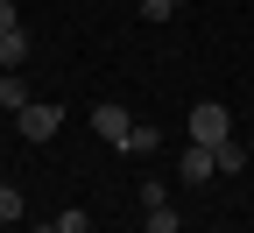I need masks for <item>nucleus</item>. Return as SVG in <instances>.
Here are the masks:
<instances>
[{"label": "nucleus", "instance_id": "obj_1", "mask_svg": "<svg viewBox=\"0 0 254 233\" xmlns=\"http://www.w3.org/2000/svg\"><path fill=\"white\" fill-rule=\"evenodd\" d=\"M190 142H205V149L233 142V113L219 106V99H198V106H190Z\"/></svg>", "mask_w": 254, "mask_h": 233}, {"label": "nucleus", "instance_id": "obj_2", "mask_svg": "<svg viewBox=\"0 0 254 233\" xmlns=\"http://www.w3.org/2000/svg\"><path fill=\"white\" fill-rule=\"evenodd\" d=\"M14 120H21V135H28V142H50L57 127H64V106H50V99H28Z\"/></svg>", "mask_w": 254, "mask_h": 233}, {"label": "nucleus", "instance_id": "obj_3", "mask_svg": "<svg viewBox=\"0 0 254 233\" xmlns=\"http://www.w3.org/2000/svg\"><path fill=\"white\" fill-rule=\"evenodd\" d=\"M92 127H99V142H113V149H120V142H127V127H134V113H127V106H113V99H106V106L92 113Z\"/></svg>", "mask_w": 254, "mask_h": 233}, {"label": "nucleus", "instance_id": "obj_4", "mask_svg": "<svg viewBox=\"0 0 254 233\" xmlns=\"http://www.w3.org/2000/svg\"><path fill=\"white\" fill-rule=\"evenodd\" d=\"M177 177H190V184H212V177H219V155H212L205 142H190V149H184V170H177Z\"/></svg>", "mask_w": 254, "mask_h": 233}, {"label": "nucleus", "instance_id": "obj_5", "mask_svg": "<svg viewBox=\"0 0 254 233\" xmlns=\"http://www.w3.org/2000/svg\"><path fill=\"white\" fill-rule=\"evenodd\" d=\"M28 64V28H7L0 36V71H21Z\"/></svg>", "mask_w": 254, "mask_h": 233}, {"label": "nucleus", "instance_id": "obj_6", "mask_svg": "<svg viewBox=\"0 0 254 233\" xmlns=\"http://www.w3.org/2000/svg\"><path fill=\"white\" fill-rule=\"evenodd\" d=\"M155 149H163V135H155L148 120H134V127H127V142H120V155H155Z\"/></svg>", "mask_w": 254, "mask_h": 233}, {"label": "nucleus", "instance_id": "obj_7", "mask_svg": "<svg viewBox=\"0 0 254 233\" xmlns=\"http://www.w3.org/2000/svg\"><path fill=\"white\" fill-rule=\"evenodd\" d=\"M212 155H219V177H226V170H247V155H254V149H247V142H219Z\"/></svg>", "mask_w": 254, "mask_h": 233}, {"label": "nucleus", "instance_id": "obj_8", "mask_svg": "<svg viewBox=\"0 0 254 233\" xmlns=\"http://www.w3.org/2000/svg\"><path fill=\"white\" fill-rule=\"evenodd\" d=\"M0 106H7V113H21V106H28V85H21V71H7V78H0Z\"/></svg>", "mask_w": 254, "mask_h": 233}, {"label": "nucleus", "instance_id": "obj_9", "mask_svg": "<svg viewBox=\"0 0 254 233\" xmlns=\"http://www.w3.org/2000/svg\"><path fill=\"white\" fill-rule=\"evenodd\" d=\"M148 233H184V219H177L170 205H148Z\"/></svg>", "mask_w": 254, "mask_h": 233}, {"label": "nucleus", "instance_id": "obj_10", "mask_svg": "<svg viewBox=\"0 0 254 233\" xmlns=\"http://www.w3.org/2000/svg\"><path fill=\"white\" fill-rule=\"evenodd\" d=\"M57 233H92V212L71 205V212H57Z\"/></svg>", "mask_w": 254, "mask_h": 233}, {"label": "nucleus", "instance_id": "obj_11", "mask_svg": "<svg viewBox=\"0 0 254 233\" xmlns=\"http://www.w3.org/2000/svg\"><path fill=\"white\" fill-rule=\"evenodd\" d=\"M14 219H21V191H14V184H0V226H14Z\"/></svg>", "mask_w": 254, "mask_h": 233}, {"label": "nucleus", "instance_id": "obj_12", "mask_svg": "<svg viewBox=\"0 0 254 233\" xmlns=\"http://www.w3.org/2000/svg\"><path fill=\"white\" fill-rule=\"evenodd\" d=\"M177 7H184V0H141V14H148V21H170Z\"/></svg>", "mask_w": 254, "mask_h": 233}, {"label": "nucleus", "instance_id": "obj_13", "mask_svg": "<svg viewBox=\"0 0 254 233\" xmlns=\"http://www.w3.org/2000/svg\"><path fill=\"white\" fill-rule=\"evenodd\" d=\"M7 28H21V21H14V0H0V36H7Z\"/></svg>", "mask_w": 254, "mask_h": 233}, {"label": "nucleus", "instance_id": "obj_14", "mask_svg": "<svg viewBox=\"0 0 254 233\" xmlns=\"http://www.w3.org/2000/svg\"><path fill=\"white\" fill-rule=\"evenodd\" d=\"M247 149H254V135H247Z\"/></svg>", "mask_w": 254, "mask_h": 233}, {"label": "nucleus", "instance_id": "obj_15", "mask_svg": "<svg viewBox=\"0 0 254 233\" xmlns=\"http://www.w3.org/2000/svg\"><path fill=\"white\" fill-rule=\"evenodd\" d=\"M134 7H141V0H134Z\"/></svg>", "mask_w": 254, "mask_h": 233}]
</instances>
